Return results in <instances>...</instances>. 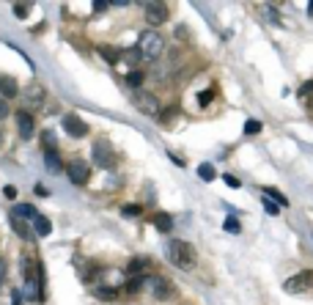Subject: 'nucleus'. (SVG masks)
<instances>
[{
    "instance_id": "1",
    "label": "nucleus",
    "mask_w": 313,
    "mask_h": 305,
    "mask_svg": "<svg viewBox=\"0 0 313 305\" xmlns=\"http://www.w3.org/2000/svg\"><path fill=\"white\" fill-rule=\"evenodd\" d=\"M19 269L25 278V297L30 302H44V278H42V264L36 261L33 253L19 256Z\"/></svg>"
},
{
    "instance_id": "2",
    "label": "nucleus",
    "mask_w": 313,
    "mask_h": 305,
    "mask_svg": "<svg viewBox=\"0 0 313 305\" xmlns=\"http://www.w3.org/2000/svg\"><path fill=\"white\" fill-rule=\"evenodd\" d=\"M165 253H168V259H171L173 267H179V269H193L195 264H198L195 248L190 245V242H184V239H171L168 248H165Z\"/></svg>"
},
{
    "instance_id": "3",
    "label": "nucleus",
    "mask_w": 313,
    "mask_h": 305,
    "mask_svg": "<svg viewBox=\"0 0 313 305\" xmlns=\"http://www.w3.org/2000/svg\"><path fill=\"white\" fill-rule=\"evenodd\" d=\"M162 50H165V39L160 36L156 30H146L140 33V42H138V52L143 60H156L162 55Z\"/></svg>"
},
{
    "instance_id": "4",
    "label": "nucleus",
    "mask_w": 313,
    "mask_h": 305,
    "mask_svg": "<svg viewBox=\"0 0 313 305\" xmlns=\"http://www.w3.org/2000/svg\"><path fill=\"white\" fill-rule=\"evenodd\" d=\"M143 289H146L154 300H171V297H176V286L165 275H146Z\"/></svg>"
},
{
    "instance_id": "5",
    "label": "nucleus",
    "mask_w": 313,
    "mask_h": 305,
    "mask_svg": "<svg viewBox=\"0 0 313 305\" xmlns=\"http://www.w3.org/2000/svg\"><path fill=\"white\" fill-rule=\"evenodd\" d=\"M135 107H138L140 113H146V116H154V118H160V113H162L160 99H156L154 94H146V91L135 94Z\"/></svg>"
},
{
    "instance_id": "6",
    "label": "nucleus",
    "mask_w": 313,
    "mask_h": 305,
    "mask_svg": "<svg viewBox=\"0 0 313 305\" xmlns=\"http://www.w3.org/2000/svg\"><path fill=\"white\" fill-rule=\"evenodd\" d=\"M47 102V91L39 83H30L28 88H25V102H22V110L30 113V110H39Z\"/></svg>"
},
{
    "instance_id": "7",
    "label": "nucleus",
    "mask_w": 313,
    "mask_h": 305,
    "mask_svg": "<svg viewBox=\"0 0 313 305\" xmlns=\"http://www.w3.org/2000/svg\"><path fill=\"white\" fill-rule=\"evenodd\" d=\"M66 173H69V181L72 185H88V179H91V165L83 160H72L69 168H66Z\"/></svg>"
},
{
    "instance_id": "8",
    "label": "nucleus",
    "mask_w": 313,
    "mask_h": 305,
    "mask_svg": "<svg viewBox=\"0 0 313 305\" xmlns=\"http://www.w3.org/2000/svg\"><path fill=\"white\" fill-rule=\"evenodd\" d=\"M313 286V272H297L294 278H289V281L283 283V291H289V294H299V291H308Z\"/></svg>"
},
{
    "instance_id": "9",
    "label": "nucleus",
    "mask_w": 313,
    "mask_h": 305,
    "mask_svg": "<svg viewBox=\"0 0 313 305\" xmlns=\"http://www.w3.org/2000/svg\"><path fill=\"white\" fill-rule=\"evenodd\" d=\"M93 162H97L99 168H105V171H110L113 168V146L107 143V140H99L97 146H93Z\"/></svg>"
},
{
    "instance_id": "10",
    "label": "nucleus",
    "mask_w": 313,
    "mask_h": 305,
    "mask_svg": "<svg viewBox=\"0 0 313 305\" xmlns=\"http://www.w3.org/2000/svg\"><path fill=\"white\" fill-rule=\"evenodd\" d=\"M64 130H66V135H72V138H85L88 135L85 121L80 116H74V113H66L64 116Z\"/></svg>"
},
{
    "instance_id": "11",
    "label": "nucleus",
    "mask_w": 313,
    "mask_h": 305,
    "mask_svg": "<svg viewBox=\"0 0 313 305\" xmlns=\"http://www.w3.org/2000/svg\"><path fill=\"white\" fill-rule=\"evenodd\" d=\"M168 6L165 3H146V22L148 25H162L168 22Z\"/></svg>"
},
{
    "instance_id": "12",
    "label": "nucleus",
    "mask_w": 313,
    "mask_h": 305,
    "mask_svg": "<svg viewBox=\"0 0 313 305\" xmlns=\"http://www.w3.org/2000/svg\"><path fill=\"white\" fill-rule=\"evenodd\" d=\"M17 130H19V135H22L25 140L33 138V132H36V121H33L30 113H25V110L17 113Z\"/></svg>"
},
{
    "instance_id": "13",
    "label": "nucleus",
    "mask_w": 313,
    "mask_h": 305,
    "mask_svg": "<svg viewBox=\"0 0 313 305\" xmlns=\"http://www.w3.org/2000/svg\"><path fill=\"white\" fill-rule=\"evenodd\" d=\"M0 94H3V99H14V97H19L17 80L9 77V74H0Z\"/></svg>"
},
{
    "instance_id": "14",
    "label": "nucleus",
    "mask_w": 313,
    "mask_h": 305,
    "mask_svg": "<svg viewBox=\"0 0 313 305\" xmlns=\"http://www.w3.org/2000/svg\"><path fill=\"white\" fill-rule=\"evenodd\" d=\"M154 228H156V231H162V234H171L173 231V218L168 212H156L154 215Z\"/></svg>"
},
{
    "instance_id": "15",
    "label": "nucleus",
    "mask_w": 313,
    "mask_h": 305,
    "mask_svg": "<svg viewBox=\"0 0 313 305\" xmlns=\"http://www.w3.org/2000/svg\"><path fill=\"white\" fill-rule=\"evenodd\" d=\"M44 165H47V171L50 173H60L64 171V160L58 157V151H44Z\"/></svg>"
},
{
    "instance_id": "16",
    "label": "nucleus",
    "mask_w": 313,
    "mask_h": 305,
    "mask_svg": "<svg viewBox=\"0 0 313 305\" xmlns=\"http://www.w3.org/2000/svg\"><path fill=\"white\" fill-rule=\"evenodd\" d=\"M11 215H17L19 220H36L39 218L36 206H30V203H17V206L11 209Z\"/></svg>"
},
{
    "instance_id": "17",
    "label": "nucleus",
    "mask_w": 313,
    "mask_h": 305,
    "mask_svg": "<svg viewBox=\"0 0 313 305\" xmlns=\"http://www.w3.org/2000/svg\"><path fill=\"white\" fill-rule=\"evenodd\" d=\"M97 50H99V55L105 58L107 64H118V60H121V50H118V47H110V44H99Z\"/></svg>"
},
{
    "instance_id": "18",
    "label": "nucleus",
    "mask_w": 313,
    "mask_h": 305,
    "mask_svg": "<svg viewBox=\"0 0 313 305\" xmlns=\"http://www.w3.org/2000/svg\"><path fill=\"white\" fill-rule=\"evenodd\" d=\"M264 198H269V201H275L277 206H289V198L280 193L277 187H264Z\"/></svg>"
},
{
    "instance_id": "19",
    "label": "nucleus",
    "mask_w": 313,
    "mask_h": 305,
    "mask_svg": "<svg viewBox=\"0 0 313 305\" xmlns=\"http://www.w3.org/2000/svg\"><path fill=\"white\" fill-rule=\"evenodd\" d=\"M33 231H36L39 236H47V234H50V231H52V223H50V220H47V218H44V215H39V218H36V220H33Z\"/></svg>"
},
{
    "instance_id": "20",
    "label": "nucleus",
    "mask_w": 313,
    "mask_h": 305,
    "mask_svg": "<svg viewBox=\"0 0 313 305\" xmlns=\"http://www.w3.org/2000/svg\"><path fill=\"white\" fill-rule=\"evenodd\" d=\"M11 228L17 231V236H22V239H28L30 231H28V226H25V220H19L17 215H11Z\"/></svg>"
},
{
    "instance_id": "21",
    "label": "nucleus",
    "mask_w": 313,
    "mask_h": 305,
    "mask_svg": "<svg viewBox=\"0 0 313 305\" xmlns=\"http://www.w3.org/2000/svg\"><path fill=\"white\" fill-rule=\"evenodd\" d=\"M93 294L99 297V300H105V302H110V300H115V286H99V289H93Z\"/></svg>"
},
{
    "instance_id": "22",
    "label": "nucleus",
    "mask_w": 313,
    "mask_h": 305,
    "mask_svg": "<svg viewBox=\"0 0 313 305\" xmlns=\"http://www.w3.org/2000/svg\"><path fill=\"white\" fill-rule=\"evenodd\" d=\"M148 267V259H132L129 261V278H135V275H143V269Z\"/></svg>"
},
{
    "instance_id": "23",
    "label": "nucleus",
    "mask_w": 313,
    "mask_h": 305,
    "mask_svg": "<svg viewBox=\"0 0 313 305\" xmlns=\"http://www.w3.org/2000/svg\"><path fill=\"white\" fill-rule=\"evenodd\" d=\"M176 116H179V105H171L168 110H162V113H160V121H162L165 127H171V121H173Z\"/></svg>"
},
{
    "instance_id": "24",
    "label": "nucleus",
    "mask_w": 313,
    "mask_h": 305,
    "mask_svg": "<svg viewBox=\"0 0 313 305\" xmlns=\"http://www.w3.org/2000/svg\"><path fill=\"white\" fill-rule=\"evenodd\" d=\"M143 283H146V275H135V278H129V281H127V291H129V294H135V291H140V289H143Z\"/></svg>"
},
{
    "instance_id": "25",
    "label": "nucleus",
    "mask_w": 313,
    "mask_h": 305,
    "mask_svg": "<svg viewBox=\"0 0 313 305\" xmlns=\"http://www.w3.org/2000/svg\"><path fill=\"white\" fill-rule=\"evenodd\" d=\"M198 176H201L203 181H214V176H217V173H214V165H209V162H203V165L198 168Z\"/></svg>"
},
{
    "instance_id": "26",
    "label": "nucleus",
    "mask_w": 313,
    "mask_h": 305,
    "mask_svg": "<svg viewBox=\"0 0 313 305\" xmlns=\"http://www.w3.org/2000/svg\"><path fill=\"white\" fill-rule=\"evenodd\" d=\"M261 132V121L258 118H247L244 121V135H258Z\"/></svg>"
},
{
    "instance_id": "27",
    "label": "nucleus",
    "mask_w": 313,
    "mask_h": 305,
    "mask_svg": "<svg viewBox=\"0 0 313 305\" xmlns=\"http://www.w3.org/2000/svg\"><path fill=\"white\" fill-rule=\"evenodd\" d=\"M42 143H44V151H55V135L47 130V132L42 135Z\"/></svg>"
},
{
    "instance_id": "28",
    "label": "nucleus",
    "mask_w": 313,
    "mask_h": 305,
    "mask_svg": "<svg viewBox=\"0 0 313 305\" xmlns=\"http://www.w3.org/2000/svg\"><path fill=\"white\" fill-rule=\"evenodd\" d=\"M212 99H214V91H212V88H206V91H201V94H198V105H201V107L212 105Z\"/></svg>"
},
{
    "instance_id": "29",
    "label": "nucleus",
    "mask_w": 313,
    "mask_h": 305,
    "mask_svg": "<svg viewBox=\"0 0 313 305\" xmlns=\"http://www.w3.org/2000/svg\"><path fill=\"white\" fill-rule=\"evenodd\" d=\"M264 212H267V215H272V218H277V215H280V206H277L275 201L264 198Z\"/></svg>"
},
{
    "instance_id": "30",
    "label": "nucleus",
    "mask_w": 313,
    "mask_h": 305,
    "mask_svg": "<svg viewBox=\"0 0 313 305\" xmlns=\"http://www.w3.org/2000/svg\"><path fill=\"white\" fill-rule=\"evenodd\" d=\"M124 80H127V85H132V88H138V85L143 83V74H140V72H129V74H127V77H124Z\"/></svg>"
},
{
    "instance_id": "31",
    "label": "nucleus",
    "mask_w": 313,
    "mask_h": 305,
    "mask_svg": "<svg viewBox=\"0 0 313 305\" xmlns=\"http://www.w3.org/2000/svg\"><path fill=\"white\" fill-rule=\"evenodd\" d=\"M223 226H226L228 234H239V220H236V218H226V223H223Z\"/></svg>"
},
{
    "instance_id": "32",
    "label": "nucleus",
    "mask_w": 313,
    "mask_h": 305,
    "mask_svg": "<svg viewBox=\"0 0 313 305\" xmlns=\"http://www.w3.org/2000/svg\"><path fill=\"white\" fill-rule=\"evenodd\" d=\"M124 215H127V218H138L140 206H138V203H129V206H124Z\"/></svg>"
},
{
    "instance_id": "33",
    "label": "nucleus",
    "mask_w": 313,
    "mask_h": 305,
    "mask_svg": "<svg viewBox=\"0 0 313 305\" xmlns=\"http://www.w3.org/2000/svg\"><path fill=\"white\" fill-rule=\"evenodd\" d=\"M14 14H17L19 19H25V17H28V6H22V3H14Z\"/></svg>"
},
{
    "instance_id": "34",
    "label": "nucleus",
    "mask_w": 313,
    "mask_h": 305,
    "mask_svg": "<svg viewBox=\"0 0 313 305\" xmlns=\"http://www.w3.org/2000/svg\"><path fill=\"white\" fill-rule=\"evenodd\" d=\"M3 195H6V198H17V187L14 185H6L3 187Z\"/></svg>"
},
{
    "instance_id": "35",
    "label": "nucleus",
    "mask_w": 313,
    "mask_h": 305,
    "mask_svg": "<svg viewBox=\"0 0 313 305\" xmlns=\"http://www.w3.org/2000/svg\"><path fill=\"white\" fill-rule=\"evenodd\" d=\"M6 116H9V105L3 102V97H0V121H3Z\"/></svg>"
},
{
    "instance_id": "36",
    "label": "nucleus",
    "mask_w": 313,
    "mask_h": 305,
    "mask_svg": "<svg viewBox=\"0 0 313 305\" xmlns=\"http://www.w3.org/2000/svg\"><path fill=\"white\" fill-rule=\"evenodd\" d=\"M299 94H302V97H308V94H313V80H310V83H305L302 88H299Z\"/></svg>"
},
{
    "instance_id": "37",
    "label": "nucleus",
    "mask_w": 313,
    "mask_h": 305,
    "mask_svg": "<svg viewBox=\"0 0 313 305\" xmlns=\"http://www.w3.org/2000/svg\"><path fill=\"white\" fill-rule=\"evenodd\" d=\"M36 195H42V198H44V195H50V190H47L44 185H36Z\"/></svg>"
},
{
    "instance_id": "38",
    "label": "nucleus",
    "mask_w": 313,
    "mask_h": 305,
    "mask_svg": "<svg viewBox=\"0 0 313 305\" xmlns=\"http://www.w3.org/2000/svg\"><path fill=\"white\" fill-rule=\"evenodd\" d=\"M105 9H107L105 0H97V3H93V11H105Z\"/></svg>"
},
{
    "instance_id": "39",
    "label": "nucleus",
    "mask_w": 313,
    "mask_h": 305,
    "mask_svg": "<svg viewBox=\"0 0 313 305\" xmlns=\"http://www.w3.org/2000/svg\"><path fill=\"white\" fill-rule=\"evenodd\" d=\"M6 278V264H3V259H0V281Z\"/></svg>"
},
{
    "instance_id": "40",
    "label": "nucleus",
    "mask_w": 313,
    "mask_h": 305,
    "mask_svg": "<svg viewBox=\"0 0 313 305\" xmlns=\"http://www.w3.org/2000/svg\"><path fill=\"white\" fill-rule=\"evenodd\" d=\"M308 14H313V3H308Z\"/></svg>"
},
{
    "instance_id": "41",
    "label": "nucleus",
    "mask_w": 313,
    "mask_h": 305,
    "mask_svg": "<svg viewBox=\"0 0 313 305\" xmlns=\"http://www.w3.org/2000/svg\"><path fill=\"white\" fill-rule=\"evenodd\" d=\"M0 140H3V124H0Z\"/></svg>"
},
{
    "instance_id": "42",
    "label": "nucleus",
    "mask_w": 313,
    "mask_h": 305,
    "mask_svg": "<svg viewBox=\"0 0 313 305\" xmlns=\"http://www.w3.org/2000/svg\"><path fill=\"white\" fill-rule=\"evenodd\" d=\"M308 107H310V110H313V99H310V102H308Z\"/></svg>"
}]
</instances>
